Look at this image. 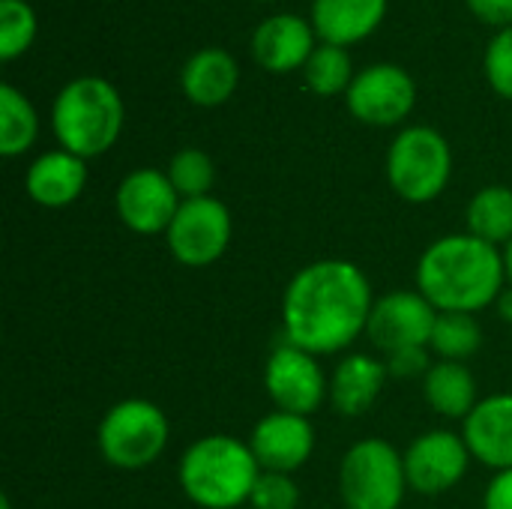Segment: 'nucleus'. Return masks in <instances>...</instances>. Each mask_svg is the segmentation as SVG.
I'll use <instances>...</instances> for the list:
<instances>
[{"instance_id": "nucleus-8", "label": "nucleus", "mask_w": 512, "mask_h": 509, "mask_svg": "<svg viewBox=\"0 0 512 509\" xmlns=\"http://www.w3.org/2000/svg\"><path fill=\"white\" fill-rule=\"evenodd\" d=\"M231 213L228 207L207 195V198H189L180 204L174 222L165 231L168 252L183 267H210L216 264L228 246H231Z\"/></svg>"}, {"instance_id": "nucleus-3", "label": "nucleus", "mask_w": 512, "mask_h": 509, "mask_svg": "<svg viewBox=\"0 0 512 509\" xmlns=\"http://www.w3.org/2000/svg\"><path fill=\"white\" fill-rule=\"evenodd\" d=\"M261 465L249 444L234 435H204L186 447L177 480L183 495L201 509H237L249 504Z\"/></svg>"}, {"instance_id": "nucleus-12", "label": "nucleus", "mask_w": 512, "mask_h": 509, "mask_svg": "<svg viewBox=\"0 0 512 509\" xmlns=\"http://www.w3.org/2000/svg\"><path fill=\"white\" fill-rule=\"evenodd\" d=\"M183 198L177 195L174 183L159 168H135L129 171L117 192H114V210L120 222L144 237L165 234L174 222Z\"/></svg>"}, {"instance_id": "nucleus-33", "label": "nucleus", "mask_w": 512, "mask_h": 509, "mask_svg": "<svg viewBox=\"0 0 512 509\" xmlns=\"http://www.w3.org/2000/svg\"><path fill=\"white\" fill-rule=\"evenodd\" d=\"M498 312H501V318H507L512 324V285L501 291V297H498Z\"/></svg>"}, {"instance_id": "nucleus-23", "label": "nucleus", "mask_w": 512, "mask_h": 509, "mask_svg": "<svg viewBox=\"0 0 512 509\" xmlns=\"http://www.w3.org/2000/svg\"><path fill=\"white\" fill-rule=\"evenodd\" d=\"M39 138V114L33 102L15 87L0 84V153L6 159L24 156Z\"/></svg>"}, {"instance_id": "nucleus-19", "label": "nucleus", "mask_w": 512, "mask_h": 509, "mask_svg": "<svg viewBox=\"0 0 512 509\" xmlns=\"http://www.w3.org/2000/svg\"><path fill=\"white\" fill-rule=\"evenodd\" d=\"M390 372L372 354H348L330 375V405L342 417H363L381 399Z\"/></svg>"}, {"instance_id": "nucleus-9", "label": "nucleus", "mask_w": 512, "mask_h": 509, "mask_svg": "<svg viewBox=\"0 0 512 509\" xmlns=\"http://www.w3.org/2000/svg\"><path fill=\"white\" fill-rule=\"evenodd\" d=\"M264 390L276 411L312 417L330 402V378L324 375L315 354L282 342L264 363Z\"/></svg>"}, {"instance_id": "nucleus-32", "label": "nucleus", "mask_w": 512, "mask_h": 509, "mask_svg": "<svg viewBox=\"0 0 512 509\" xmlns=\"http://www.w3.org/2000/svg\"><path fill=\"white\" fill-rule=\"evenodd\" d=\"M483 509H512V468L498 471L483 495Z\"/></svg>"}, {"instance_id": "nucleus-34", "label": "nucleus", "mask_w": 512, "mask_h": 509, "mask_svg": "<svg viewBox=\"0 0 512 509\" xmlns=\"http://www.w3.org/2000/svg\"><path fill=\"white\" fill-rule=\"evenodd\" d=\"M504 267H507V282L512 285V240L504 246Z\"/></svg>"}, {"instance_id": "nucleus-27", "label": "nucleus", "mask_w": 512, "mask_h": 509, "mask_svg": "<svg viewBox=\"0 0 512 509\" xmlns=\"http://www.w3.org/2000/svg\"><path fill=\"white\" fill-rule=\"evenodd\" d=\"M39 18L27 0H0V60L12 63L36 42Z\"/></svg>"}, {"instance_id": "nucleus-20", "label": "nucleus", "mask_w": 512, "mask_h": 509, "mask_svg": "<svg viewBox=\"0 0 512 509\" xmlns=\"http://www.w3.org/2000/svg\"><path fill=\"white\" fill-rule=\"evenodd\" d=\"M240 84V63L225 48H201L180 69V90L198 108L225 105Z\"/></svg>"}, {"instance_id": "nucleus-29", "label": "nucleus", "mask_w": 512, "mask_h": 509, "mask_svg": "<svg viewBox=\"0 0 512 509\" xmlns=\"http://www.w3.org/2000/svg\"><path fill=\"white\" fill-rule=\"evenodd\" d=\"M249 504L252 509H297L300 507V489L291 474L261 471Z\"/></svg>"}, {"instance_id": "nucleus-17", "label": "nucleus", "mask_w": 512, "mask_h": 509, "mask_svg": "<svg viewBox=\"0 0 512 509\" xmlns=\"http://www.w3.org/2000/svg\"><path fill=\"white\" fill-rule=\"evenodd\" d=\"M84 186H87V159L69 150H48L36 156L24 174V189L30 201L48 210L75 204Z\"/></svg>"}, {"instance_id": "nucleus-28", "label": "nucleus", "mask_w": 512, "mask_h": 509, "mask_svg": "<svg viewBox=\"0 0 512 509\" xmlns=\"http://www.w3.org/2000/svg\"><path fill=\"white\" fill-rule=\"evenodd\" d=\"M483 69H486L489 87L501 99L512 102V27H504L492 36V42L486 45Z\"/></svg>"}, {"instance_id": "nucleus-7", "label": "nucleus", "mask_w": 512, "mask_h": 509, "mask_svg": "<svg viewBox=\"0 0 512 509\" xmlns=\"http://www.w3.org/2000/svg\"><path fill=\"white\" fill-rule=\"evenodd\" d=\"M339 492L348 509H399L408 492L405 456L384 438L351 444L339 465Z\"/></svg>"}, {"instance_id": "nucleus-16", "label": "nucleus", "mask_w": 512, "mask_h": 509, "mask_svg": "<svg viewBox=\"0 0 512 509\" xmlns=\"http://www.w3.org/2000/svg\"><path fill=\"white\" fill-rule=\"evenodd\" d=\"M462 438L480 465L495 474L512 468V393L480 399L462 423Z\"/></svg>"}, {"instance_id": "nucleus-1", "label": "nucleus", "mask_w": 512, "mask_h": 509, "mask_svg": "<svg viewBox=\"0 0 512 509\" xmlns=\"http://www.w3.org/2000/svg\"><path fill=\"white\" fill-rule=\"evenodd\" d=\"M372 306V285L354 261H312L294 273L282 294L285 342L315 357L339 354L366 333Z\"/></svg>"}, {"instance_id": "nucleus-31", "label": "nucleus", "mask_w": 512, "mask_h": 509, "mask_svg": "<svg viewBox=\"0 0 512 509\" xmlns=\"http://www.w3.org/2000/svg\"><path fill=\"white\" fill-rule=\"evenodd\" d=\"M471 15L498 30L512 27V0H465Z\"/></svg>"}, {"instance_id": "nucleus-26", "label": "nucleus", "mask_w": 512, "mask_h": 509, "mask_svg": "<svg viewBox=\"0 0 512 509\" xmlns=\"http://www.w3.org/2000/svg\"><path fill=\"white\" fill-rule=\"evenodd\" d=\"M168 180L174 183L177 195L183 201L189 198H207L216 186V162L201 147H183L168 162Z\"/></svg>"}, {"instance_id": "nucleus-15", "label": "nucleus", "mask_w": 512, "mask_h": 509, "mask_svg": "<svg viewBox=\"0 0 512 509\" xmlns=\"http://www.w3.org/2000/svg\"><path fill=\"white\" fill-rule=\"evenodd\" d=\"M318 33L309 18L294 12H279L264 18L252 33V57L261 69L273 75L297 72L309 63L318 48Z\"/></svg>"}, {"instance_id": "nucleus-11", "label": "nucleus", "mask_w": 512, "mask_h": 509, "mask_svg": "<svg viewBox=\"0 0 512 509\" xmlns=\"http://www.w3.org/2000/svg\"><path fill=\"white\" fill-rule=\"evenodd\" d=\"M402 456L408 489L417 495H444L456 489L474 459L465 438L450 429H432L417 435Z\"/></svg>"}, {"instance_id": "nucleus-14", "label": "nucleus", "mask_w": 512, "mask_h": 509, "mask_svg": "<svg viewBox=\"0 0 512 509\" xmlns=\"http://www.w3.org/2000/svg\"><path fill=\"white\" fill-rule=\"evenodd\" d=\"M249 447L261 465V471L294 474L312 459L315 450V426L309 417L273 411L261 417L252 429Z\"/></svg>"}, {"instance_id": "nucleus-6", "label": "nucleus", "mask_w": 512, "mask_h": 509, "mask_svg": "<svg viewBox=\"0 0 512 509\" xmlns=\"http://www.w3.org/2000/svg\"><path fill=\"white\" fill-rule=\"evenodd\" d=\"M453 177L450 141L432 126H405L387 150V180L408 204L435 201Z\"/></svg>"}, {"instance_id": "nucleus-36", "label": "nucleus", "mask_w": 512, "mask_h": 509, "mask_svg": "<svg viewBox=\"0 0 512 509\" xmlns=\"http://www.w3.org/2000/svg\"><path fill=\"white\" fill-rule=\"evenodd\" d=\"M255 3H273V0H255Z\"/></svg>"}, {"instance_id": "nucleus-22", "label": "nucleus", "mask_w": 512, "mask_h": 509, "mask_svg": "<svg viewBox=\"0 0 512 509\" xmlns=\"http://www.w3.org/2000/svg\"><path fill=\"white\" fill-rule=\"evenodd\" d=\"M468 234L504 249L512 240V189L510 186H483L474 192L465 210Z\"/></svg>"}, {"instance_id": "nucleus-35", "label": "nucleus", "mask_w": 512, "mask_h": 509, "mask_svg": "<svg viewBox=\"0 0 512 509\" xmlns=\"http://www.w3.org/2000/svg\"><path fill=\"white\" fill-rule=\"evenodd\" d=\"M0 509H12V504H9V498H0Z\"/></svg>"}, {"instance_id": "nucleus-2", "label": "nucleus", "mask_w": 512, "mask_h": 509, "mask_svg": "<svg viewBox=\"0 0 512 509\" xmlns=\"http://www.w3.org/2000/svg\"><path fill=\"white\" fill-rule=\"evenodd\" d=\"M504 282V249L468 231L438 237L417 261V291L438 312L477 315L480 309L498 303Z\"/></svg>"}, {"instance_id": "nucleus-5", "label": "nucleus", "mask_w": 512, "mask_h": 509, "mask_svg": "<svg viewBox=\"0 0 512 509\" xmlns=\"http://www.w3.org/2000/svg\"><path fill=\"white\" fill-rule=\"evenodd\" d=\"M168 438L171 423L165 411L147 399H123L111 405L96 432L102 459L120 471H144L156 465L168 447Z\"/></svg>"}, {"instance_id": "nucleus-4", "label": "nucleus", "mask_w": 512, "mask_h": 509, "mask_svg": "<svg viewBox=\"0 0 512 509\" xmlns=\"http://www.w3.org/2000/svg\"><path fill=\"white\" fill-rule=\"evenodd\" d=\"M126 108L120 90L102 75H78L60 87L51 105V129L60 150L81 159L108 153L123 132Z\"/></svg>"}, {"instance_id": "nucleus-10", "label": "nucleus", "mask_w": 512, "mask_h": 509, "mask_svg": "<svg viewBox=\"0 0 512 509\" xmlns=\"http://www.w3.org/2000/svg\"><path fill=\"white\" fill-rule=\"evenodd\" d=\"M345 105L366 126H399L417 105V84L399 63H372L354 75Z\"/></svg>"}, {"instance_id": "nucleus-13", "label": "nucleus", "mask_w": 512, "mask_h": 509, "mask_svg": "<svg viewBox=\"0 0 512 509\" xmlns=\"http://www.w3.org/2000/svg\"><path fill=\"white\" fill-rule=\"evenodd\" d=\"M438 309L420 291H390L375 300L366 336L384 354L402 348H429Z\"/></svg>"}, {"instance_id": "nucleus-21", "label": "nucleus", "mask_w": 512, "mask_h": 509, "mask_svg": "<svg viewBox=\"0 0 512 509\" xmlns=\"http://www.w3.org/2000/svg\"><path fill=\"white\" fill-rule=\"evenodd\" d=\"M423 399L435 414L465 423L468 414L480 402L477 378L465 363L438 360V363H432V369L423 378Z\"/></svg>"}, {"instance_id": "nucleus-18", "label": "nucleus", "mask_w": 512, "mask_h": 509, "mask_svg": "<svg viewBox=\"0 0 512 509\" xmlns=\"http://www.w3.org/2000/svg\"><path fill=\"white\" fill-rule=\"evenodd\" d=\"M390 0H312V27L321 42L351 48L369 39L387 18Z\"/></svg>"}, {"instance_id": "nucleus-30", "label": "nucleus", "mask_w": 512, "mask_h": 509, "mask_svg": "<svg viewBox=\"0 0 512 509\" xmlns=\"http://www.w3.org/2000/svg\"><path fill=\"white\" fill-rule=\"evenodd\" d=\"M429 369V348H402L387 354V372L393 378H426Z\"/></svg>"}, {"instance_id": "nucleus-24", "label": "nucleus", "mask_w": 512, "mask_h": 509, "mask_svg": "<svg viewBox=\"0 0 512 509\" xmlns=\"http://www.w3.org/2000/svg\"><path fill=\"white\" fill-rule=\"evenodd\" d=\"M480 348H483V327H480L477 315H468V312H438L429 351H435L441 360L465 363Z\"/></svg>"}, {"instance_id": "nucleus-25", "label": "nucleus", "mask_w": 512, "mask_h": 509, "mask_svg": "<svg viewBox=\"0 0 512 509\" xmlns=\"http://www.w3.org/2000/svg\"><path fill=\"white\" fill-rule=\"evenodd\" d=\"M354 63H351V54L348 48H339V45H327V42H318V48L312 51L309 63L303 66V78H306V87L318 96H339V93H348L351 81H354Z\"/></svg>"}]
</instances>
